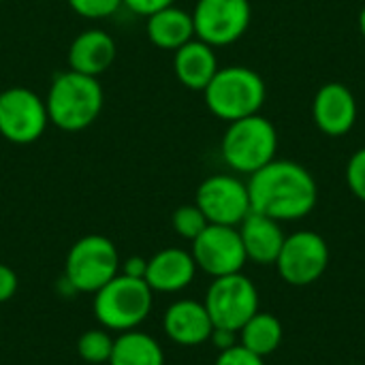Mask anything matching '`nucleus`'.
Segmentation results:
<instances>
[{"mask_svg": "<svg viewBox=\"0 0 365 365\" xmlns=\"http://www.w3.org/2000/svg\"><path fill=\"white\" fill-rule=\"evenodd\" d=\"M250 207L257 214L278 222H295L314 212L319 203V184L299 163L274 158L263 169L248 175Z\"/></svg>", "mask_w": 365, "mask_h": 365, "instance_id": "obj_1", "label": "nucleus"}, {"mask_svg": "<svg viewBox=\"0 0 365 365\" xmlns=\"http://www.w3.org/2000/svg\"><path fill=\"white\" fill-rule=\"evenodd\" d=\"M103 105L105 94L98 77L71 68L53 77L45 96L49 124L64 133H79L92 126L98 120Z\"/></svg>", "mask_w": 365, "mask_h": 365, "instance_id": "obj_2", "label": "nucleus"}, {"mask_svg": "<svg viewBox=\"0 0 365 365\" xmlns=\"http://www.w3.org/2000/svg\"><path fill=\"white\" fill-rule=\"evenodd\" d=\"M203 101L214 118L229 124L261 113L267 101V86L261 73L250 66H220L203 90Z\"/></svg>", "mask_w": 365, "mask_h": 365, "instance_id": "obj_3", "label": "nucleus"}, {"mask_svg": "<svg viewBox=\"0 0 365 365\" xmlns=\"http://www.w3.org/2000/svg\"><path fill=\"white\" fill-rule=\"evenodd\" d=\"M278 128L261 113L227 124L220 139V156L237 175H252L278 154Z\"/></svg>", "mask_w": 365, "mask_h": 365, "instance_id": "obj_4", "label": "nucleus"}, {"mask_svg": "<svg viewBox=\"0 0 365 365\" xmlns=\"http://www.w3.org/2000/svg\"><path fill=\"white\" fill-rule=\"evenodd\" d=\"M154 291L143 278L118 274L103 289L94 293V317L107 331L137 329L152 312Z\"/></svg>", "mask_w": 365, "mask_h": 365, "instance_id": "obj_5", "label": "nucleus"}, {"mask_svg": "<svg viewBox=\"0 0 365 365\" xmlns=\"http://www.w3.org/2000/svg\"><path fill=\"white\" fill-rule=\"evenodd\" d=\"M120 252L105 235H86L77 240L64 265V280L75 293H96L120 274Z\"/></svg>", "mask_w": 365, "mask_h": 365, "instance_id": "obj_6", "label": "nucleus"}, {"mask_svg": "<svg viewBox=\"0 0 365 365\" xmlns=\"http://www.w3.org/2000/svg\"><path fill=\"white\" fill-rule=\"evenodd\" d=\"M216 329L240 331L259 312V291L255 282L240 274L214 278L203 302Z\"/></svg>", "mask_w": 365, "mask_h": 365, "instance_id": "obj_7", "label": "nucleus"}, {"mask_svg": "<svg viewBox=\"0 0 365 365\" xmlns=\"http://www.w3.org/2000/svg\"><path fill=\"white\" fill-rule=\"evenodd\" d=\"M49 124L45 98L26 86L0 92V135L15 145L38 141Z\"/></svg>", "mask_w": 365, "mask_h": 365, "instance_id": "obj_8", "label": "nucleus"}, {"mask_svg": "<svg viewBox=\"0 0 365 365\" xmlns=\"http://www.w3.org/2000/svg\"><path fill=\"white\" fill-rule=\"evenodd\" d=\"M195 36L214 49L237 43L250 28V0H197L192 9Z\"/></svg>", "mask_w": 365, "mask_h": 365, "instance_id": "obj_9", "label": "nucleus"}, {"mask_svg": "<svg viewBox=\"0 0 365 365\" xmlns=\"http://www.w3.org/2000/svg\"><path fill=\"white\" fill-rule=\"evenodd\" d=\"M195 205L205 214L210 225L240 227L252 212L248 184L237 173H214L205 178L195 197Z\"/></svg>", "mask_w": 365, "mask_h": 365, "instance_id": "obj_10", "label": "nucleus"}, {"mask_svg": "<svg viewBox=\"0 0 365 365\" xmlns=\"http://www.w3.org/2000/svg\"><path fill=\"white\" fill-rule=\"evenodd\" d=\"M274 265L287 284L310 287L329 265V246L317 231H295L287 235Z\"/></svg>", "mask_w": 365, "mask_h": 365, "instance_id": "obj_11", "label": "nucleus"}, {"mask_svg": "<svg viewBox=\"0 0 365 365\" xmlns=\"http://www.w3.org/2000/svg\"><path fill=\"white\" fill-rule=\"evenodd\" d=\"M190 255L197 263V269L212 278L240 274L248 263L237 227L225 225H207L205 231L192 242Z\"/></svg>", "mask_w": 365, "mask_h": 365, "instance_id": "obj_12", "label": "nucleus"}, {"mask_svg": "<svg viewBox=\"0 0 365 365\" xmlns=\"http://www.w3.org/2000/svg\"><path fill=\"white\" fill-rule=\"evenodd\" d=\"M359 118V105L346 83H323L312 98V122L327 137L349 135Z\"/></svg>", "mask_w": 365, "mask_h": 365, "instance_id": "obj_13", "label": "nucleus"}, {"mask_svg": "<svg viewBox=\"0 0 365 365\" xmlns=\"http://www.w3.org/2000/svg\"><path fill=\"white\" fill-rule=\"evenodd\" d=\"M163 331L180 346H199L210 342L214 323L201 302L180 299L167 308L163 317Z\"/></svg>", "mask_w": 365, "mask_h": 365, "instance_id": "obj_14", "label": "nucleus"}, {"mask_svg": "<svg viewBox=\"0 0 365 365\" xmlns=\"http://www.w3.org/2000/svg\"><path fill=\"white\" fill-rule=\"evenodd\" d=\"M115 53L118 47L109 32L101 28H88L71 41L66 60L71 71L98 77L111 68V64L115 62Z\"/></svg>", "mask_w": 365, "mask_h": 365, "instance_id": "obj_15", "label": "nucleus"}, {"mask_svg": "<svg viewBox=\"0 0 365 365\" xmlns=\"http://www.w3.org/2000/svg\"><path fill=\"white\" fill-rule=\"evenodd\" d=\"M197 276V263L188 250L165 248L156 252L145 267V282L154 293L184 291Z\"/></svg>", "mask_w": 365, "mask_h": 365, "instance_id": "obj_16", "label": "nucleus"}, {"mask_svg": "<svg viewBox=\"0 0 365 365\" xmlns=\"http://www.w3.org/2000/svg\"><path fill=\"white\" fill-rule=\"evenodd\" d=\"M244 250L248 261L259 263V265H274L282 244L287 240L284 231H282V222L267 218L263 214L250 212L244 222L237 227Z\"/></svg>", "mask_w": 365, "mask_h": 365, "instance_id": "obj_17", "label": "nucleus"}, {"mask_svg": "<svg viewBox=\"0 0 365 365\" xmlns=\"http://www.w3.org/2000/svg\"><path fill=\"white\" fill-rule=\"evenodd\" d=\"M218 68L220 64L216 49L197 36L173 51V73L178 81L192 92H203Z\"/></svg>", "mask_w": 365, "mask_h": 365, "instance_id": "obj_18", "label": "nucleus"}, {"mask_svg": "<svg viewBox=\"0 0 365 365\" xmlns=\"http://www.w3.org/2000/svg\"><path fill=\"white\" fill-rule=\"evenodd\" d=\"M145 34L154 47H158L163 51H175L195 38L192 15L184 9L171 4V6L145 17Z\"/></svg>", "mask_w": 365, "mask_h": 365, "instance_id": "obj_19", "label": "nucleus"}, {"mask_svg": "<svg viewBox=\"0 0 365 365\" xmlns=\"http://www.w3.org/2000/svg\"><path fill=\"white\" fill-rule=\"evenodd\" d=\"M109 365H165V353L150 334L130 329L113 340Z\"/></svg>", "mask_w": 365, "mask_h": 365, "instance_id": "obj_20", "label": "nucleus"}, {"mask_svg": "<svg viewBox=\"0 0 365 365\" xmlns=\"http://www.w3.org/2000/svg\"><path fill=\"white\" fill-rule=\"evenodd\" d=\"M282 336H284V329L278 317L269 312H261V310L237 331L240 344L263 359L274 355L280 349Z\"/></svg>", "mask_w": 365, "mask_h": 365, "instance_id": "obj_21", "label": "nucleus"}, {"mask_svg": "<svg viewBox=\"0 0 365 365\" xmlns=\"http://www.w3.org/2000/svg\"><path fill=\"white\" fill-rule=\"evenodd\" d=\"M113 338L107 329H88L77 340V355L88 364H109Z\"/></svg>", "mask_w": 365, "mask_h": 365, "instance_id": "obj_22", "label": "nucleus"}, {"mask_svg": "<svg viewBox=\"0 0 365 365\" xmlns=\"http://www.w3.org/2000/svg\"><path fill=\"white\" fill-rule=\"evenodd\" d=\"M171 225H173V231H175L180 237H184V240H188V242H195V240L205 231V227H207L210 222H207L205 214L192 203V205H182V207H178V210L173 212V216H171Z\"/></svg>", "mask_w": 365, "mask_h": 365, "instance_id": "obj_23", "label": "nucleus"}, {"mask_svg": "<svg viewBox=\"0 0 365 365\" xmlns=\"http://www.w3.org/2000/svg\"><path fill=\"white\" fill-rule=\"evenodd\" d=\"M73 13L83 19H105L111 17L120 6L122 0H66Z\"/></svg>", "mask_w": 365, "mask_h": 365, "instance_id": "obj_24", "label": "nucleus"}, {"mask_svg": "<svg viewBox=\"0 0 365 365\" xmlns=\"http://www.w3.org/2000/svg\"><path fill=\"white\" fill-rule=\"evenodd\" d=\"M346 186L349 190L365 203V148H359L346 163Z\"/></svg>", "mask_w": 365, "mask_h": 365, "instance_id": "obj_25", "label": "nucleus"}, {"mask_svg": "<svg viewBox=\"0 0 365 365\" xmlns=\"http://www.w3.org/2000/svg\"><path fill=\"white\" fill-rule=\"evenodd\" d=\"M214 365H265V359L250 353L242 344H235L227 351H220Z\"/></svg>", "mask_w": 365, "mask_h": 365, "instance_id": "obj_26", "label": "nucleus"}, {"mask_svg": "<svg viewBox=\"0 0 365 365\" xmlns=\"http://www.w3.org/2000/svg\"><path fill=\"white\" fill-rule=\"evenodd\" d=\"M171 4H175V0H122V6H126L128 11L141 17H150L156 11H163Z\"/></svg>", "mask_w": 365, "mask_h": 365, "instance_id": "obj_27", "label": "nucleus"}, {"mask_svg": "<svg viewBox=\"0 0 365 365\" xmlns=\"http://www.w3.org/2000/svg\"><path fill=\"white\" fill-rule=\"evenodd\" d=\"M17 274L9 265L0 263V304L9 302L17 293Z\"/></svg>", "mask_w": 365, "mask_h": 365, "instance_id": "obj_28", "label": "nucleus"}, {"mask_svg": "<svg viewBox=\"0 0 365 365\" xmlns=\"http://www.w3.org/2000/svg\"><path fill=\"white\" fill-rule=\"evenodd\" d=\"M210 342H212L218 351H227V349H231V346L240 344V338H237V334H235V331H229V329H216V327H214V331H212V336H210Z\"/></svg>", "mask_w": 365, "mask_h": 365, "instance_id": "obj_29", "label": "nucleus"}, {"mask_svg": "<svg viewBox=\"0 0 365 365\" xmlns=\"http://www.w3.org/2000/svg\"><path fill=\"white\" fill-rule=\"evenodd\" d=\"M145 267H148V261L141 259V257H130L122 263V272L124 276H130V278H143L145 280Z\"/></svg>", "mask_w": 365, "mask_h": 365, "instance_id": "obj_30", "label": "nucleus"}, {"mask_svg": "<svg viewBox=\"0 0 365 365\" xmlns=\"http://www.w3.org/2000/svg\"><path fill=\"white\" fill-rule=\"evenodd\" d=\"M357 26H359V34L364 36L365 41V6L359 11V17H357Z\"/></svg>", "mask_w": 365, "mask_h": 365, "instance_id": "obj_31", "label": "nucleus"}, {"mask_svg": "<svg viewBox=\"0 0 365 365\" xmlns=\"http://www.w3.org/2000/svg\"><path fill=\"white\" fill-rule=\"evenodd\" d=\"M0 92H2V90H0Z\"/></svg>", "mask_w": 365, "mask_h": 365, "instance_id": "obj_32", "label": "nucleus"}]
</instances>
